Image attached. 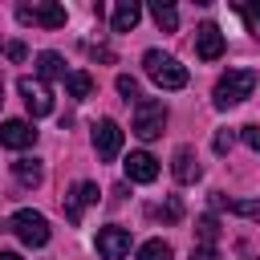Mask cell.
Wrapping results in <instances>:
<instances>
[{
    "mask_svg": "<svg viewBox=\"0 0 260 260\" xmlns=\"http://www.w3.org/2000/svg\"><path fill=\"white\" fill-rule=\"evenodd\" d=\"M142 69H146V77H150L158 89H183V85H187V69H183L175 57H167L162 49H146V53H142Z\"/></svg>",
    "mask_w": 260,
    "mask_h": 260,
    "instance_id": "6da1fadb",
    "label": "cell"
},
{
    "mask_svg": "<svg viewBox=\"0 0 260 260\" xmlns=\"http://www.w3.org/2000/svg\"><path fill=\"white\" fill-rule=\"evenodd\" d=\"M252 89H256V73H252V69H228V73L215 81L211 102H215L219 110H232V106H240Z\"/></svg>",
    "mask_w": 260,
    "mask_h": 260,
    "instance_id": "7a4b0ae2",
    "label": "cell"
},
{
    "mask_svg": "<svg viewBox=\"0 0 260 260\" xmlns=\"http://www.w3.org/2000/svg\"><path fill=\"white\" fill-rule=\"evenodd\" d=\"M4 228H8L20 244H28V248H45V244H49V219H45L41 211H32V207H20Z\"/></svg>",
    "mask_w": 260,
    "mask_h": 260,
    "instance_id": "3957f363",
    "label": "cell"
},
{
    "mask_svg": "<svg viewBox=\"0 0 260 260\" xmlns=\"http://www.w3.org/2000/svg\"><path fill=\"white\" fill-rule=\"evenodd\" d=\"M162 126H167V106L154 102V98H138V106H134V134L142 142H150V138L162 134Z\"/></svg>",
    "mask_w": 260,
    "mask_h": 260,
    "instance_id": "277c9868",
    "label": "cell"
},
{
    "mask_svg": "<svg viewBox=\"0 0 260 260\" xmlns=\"http://www.w3.org/2000/svg\"><path fill=\"white\" fill-rule=\"evenodd\" d=\"M16 20L20 24H37V28H61L69 20V12L53 0H41V4H20L16 8Z\"/></svg>",
    "mask_w": 260,
    "mask_h": 260,
    "instance_id": "5b68a950",
    "label": "cell"
},
{
    "mask_svg": "<svg viewBox=\"0 0 260 260\" xmlns=\"http://www.w3.org/2000/svg\"><path fill=\"white\" fill-rule=\"evenodd\" d=\"M16 89H20V98H24V106H28V114H32V118L53 114V93H49V85H45L41 77H20V81H16Z\"/></svg>",
    "mask_w": 260,
    "mask_h": 260,
    "instance_id": "8992f818",
    "label": "cell"
},
{
    "mask_svg": "<svg viewBox=\"0 0 260 260\" xmlns=\"http://www.w3.org/2000/svg\"><path fill=\"white\" fill-rule=\"evenodd\" d=\"M93 150H98L102 162H114L118 158V150H122V126L114 118H102L93 126Z\"/></svg>",
    "mask_w": 260,
    "mask_h": 260,
    "instance_id": "52a82bcc",
    "label": "cell"
},
{
    "mask_svg": "<svg viewBox=\"0 0 260 260\" xmlns=\"http://www.w3.org/2000/svg\"><path fill=\"white\" fill-rule=\"evenodd\" d=\"M126 252H130V232L126 228L110 223V228L98 232V256L102 260H126Z\"/></svg>",
    "mask_w": 260,
    "mask_h": 260,
    "instance_id": "ba28073f",
    "label": "cell"
},
{
    "mask_svg": "<svg viewBox=\"0 0 260 260\" xmlns=\"http://www.w3.org/2000/svg\"><path fill=\"white\" fill-rule=\"evenodd\" d=\"M122 171H126L130 183H154L158 179V158L150 150H130L126 162H122Z\"/></svg>",
    "mask_w": 260,
    "mask_h": 260,
    "instance_id": "9c48e42d",
    "label": "cell"
},
{
    "mask_svg": "<svg viewBox=\"0 0 260 260\" xmlns=\"http://www.w3.org/2000/svg\"><path fill=\"white\" fill-rule=\"evenodd\" d=\"M223 49H228V45H223L219 24H211V20H207V24H199V28H195V53H199L203 61H219V57H223Z\"/></svg>",
    "mask_w": 260,
    "mask_h": 260,
    "instance_id": "30bf717a",
    "label": "cell"
},
{
    "mask_svg": "<svg viewBox=\"0 0 260 260\" xmlns=\"http://www.w3.org/2000/svg\"><path fill=\"white\" fill-rule=\"evenodd\" d=\"M32 142H37V130H32L28 122L12 118V122L0 126V146H8V150H28Z\"/></svg>",
    "mask_w": 260,
    "mask_h": 260,
    "instance_id": "8fae6325",
    "label": "cell"
},
{
    "mask_svg": "<svg viewBox=\"0 0 260 260\" xmlns=\"http://www.w3.org/2000/svg\"><path fill=\"white\" fill-rule=\"evenodd\" d=\"M89 203H98V183H77V187L65 195V215H69V223H81V211H85Z\"/></svg>",
    "mask_w": 260,
    "mask_h": 260,
    "instance_id": "7c38bea8",
    "label": "cell"
},
{
    "mask_svg": "<svg viewBox=\"0 0 260 260\" xmlns=\"http://www.w3.org/2000/svg\"><path fill=\"white\" fill-rule=\"evenodd\" d=\"M171 175H175L179 183H195V179L203 175V167H199V158H195L191 146H179V150H175V158H171Z\"/></svg>",
    "mask_w": 260,
    "mask_h": 260,
    "instance_id": "4fadbf2b",
    "label": "cell"
},
{
    "mask_svg": "<svg viewBox=\"0 0 260 260\" xmlns=\"http://www.w3.org/2000/svg\"><path fill=\"white\" fill-rule=\"evenodd\" d=\"M211 207H228L232 215H244V219H256L260 223V199H228L223 191L211 195Z\"/></svg>",
    "mask_w": 260,
    "mask_h": 260,
    "instance_id": "5bb4252c",
    "label": "cell"
},
{
    "mask_svg": "<svg viewBox=\"0 0 260 260\" xmlns=\"http://www.w3.org/2000/svg\"><path fill=\"white\" fill-rule=\"evenodd\" d=\"M138 20H142V8H138L134 0H118V4H114V16H110L114 32H134Z\"/></svg>",
    "mask_w": 260,
    "mask_h": 260,
    "instance_id": "9a60e30c",
    "label": "cell"
},
{
    "mask_svg": "<svg viewBox=\"0 0 260 260\" xmlns=\"http://www.w3.org/2000/svg\"><path fill=\"white\" fill-rule=\"evenodd\" d=\"M37 77H41V81H45V77H65V57L53 53V49L37 53Z\"/></svg>",
    "mask_w": 260,
    "mask_h": 260,
    "instance_id": "2e32d148",
    "label": "cell"
},
{
    "mask_svg": "<svg viewBox=\"0 0 260 260\" xmlns=\"http://www.w3.org/2000/svg\"><path fill=\"white\" fill-rule=\"evenodd\" d=\"M12 175H16L24 187H41V179H45V167H41L37 158H16V162H12Z\"/></svg>",
    "mask_w": 260,
    "mask_h": 260,
    "instance_id": "e0dca14e",
    "label": "cell"
},
{
    "mask_svg": "<svg viewBox=\"0 0 260 260\" xmlns=\"http://www.w3.org/2000/svg\"><path fill=\"white\" fill-rule=\"evenodd\" d=\"M215 240H219V219L215 215H199L195 219V244L199 248H215Z\"/></svg>",
    "mask_w": 260,
    "mask_h": 260,
    "instance_id": "ac0fdd59",
    "label": "cell"
},
{
    "mask_svg": "<svg viewBox=\"0 0 260 260\" xmlns=\"http://www.w3.org/2000/svg\"><path fill=\"white\" fill-rule=\"evenodd\" d=\"M150 16H154V24H158L162 32H175V28H179V8H175V4L154 0V4H150Z\"/></svg>",
    "mask_w": 260,
    "mask_h": 260,
    "instance_id": "d6986e66",
    "label": "cell"
},
{
    "mask_svg": "<svg viewBox=\"0 0 260 260\" xmlns=\"http://www.w3.org/2000/svg\"><path fill=\"white\" fill-rule=\"evenodd\" d=\"M65 89H69L73 98H89V93H93V77L81 73V69H77V73H65Z\"/></svg>",
    "mask_w": 260,
    "mask_h": 260,
    "instance_id": "ffe728a7",
    "label": "cell"
},
{
    "mask_svg": "<svg viewBox=\"0 0 260 260\" xmlns=\"http://www.w3.org/2000/svg\"><path fill=\"white\" fill-rule=\"evenodd\" d=\"M150 215H154V219H162V223H179V219H183V203H179V199L171 195L167 203H158V207H150Z\"/></svg>",
    "mask_w": 260,
    "mask_h": 260,
    "instance_id": "44dd1931",
    "label": "cell"
},
{
    "mask_svg": "<svg viewBox=\"0 0 260 260\" xmlns=\"http://www.w3.org/2000/svg\"><path fill=\"white\" fill-rule=\"evenodd\" d=\"M175 252H171V244L167 240H146L142 248H138V260H171Z\"/></svg>",
    "mask_w": 260,
    "mask_h": 260,
    "instance_id": "7402d4cb",
    "label": "cell"
},
{
    "mask_svg": "<svg viewBox=\"0 0 260 260\" xmlns=\"http://www.w3.org/2000/svg\"><path fill=\"white\" fill-rule=\"evenodd\" d=\"M236 12L248 20V28H252V32H260V4H236Z\"/></svg>",
    "mask_w": 260,
    "mask_h": 260,
    "instance_id": "603a6c76",
    "label": "cell"
},
{
    "mask_svg": "<svg viewBox=\"0 0 260 260\" xmlns=\"http://www.w3.org/2000/svg\"><path fill=\"white\" fill-rule=\"evenodd\" d=\"M114 85H118V93H122L126 102H130V98H138V81H134L130 73H118V81H114Z\"/></svg>",
    "mask_w": 260,
    "mask_h": 260,
    "instance_id": "cb8c5ba5",
    "label": "cell"
},
{
    "mask_svg": "<svg viewBox=\"0 0 260 260\" xmlns=\"http://www.w3.org/2000/svg\"><path fill=\"white\" fill-rule=\"evenodd\" d=\"M232 142H236V130H219L211 146H215V154H228V150H232Z\"/></svg>",
    "mask_w": 260,
    "mask_h": 260,
    "instance_id": "d4e9b609",
    "label": "cell"
},
{
    "mask_svg": "<svg viewBox=\"0 0 260 260\" xmlns=\"http://www.w3.org/2000/svg\"><path fill=\"white\" fill-rule=\"evenodd\" d=\"M240 138H244L252 150H260V126H240Z\"/></svg>",
    "mask_w": 260,
    "mask_h": 260,
    "instance_id": "484cf974",
    "label": "cell"
},
{
    "mask_svg": "<svg viewBox=\"0 0 260 260\" xmlns=\"http://www.w3.org/2000/svg\"><path fill=\"white\" fill-rule=\"evenodd\" d=\"M191 260H219V252H215V248H199V244H195V248H191Z\"/></svg>",
    "mask_w": 260,
    "mask_h": 260,
    "instance_id": "4316f807",
    "label": "cell"
},
{
    "mask_svg": "<svg viewBox=\"0 0 260 260\" xmlns=\"http://www.w3.org/2000/svg\"><path fill=\"white\" fill-rule=\"evenodd\" d=\"M4 53H8V57H12V61H24V57H28V49H24V45H20V41H12V45H8V49H4Z\"/></svg>",
    "mask_w": 260,
    "mask_h": 260,
    "instance_id": "83f0119b",
    "label": "cell"
},
{
    "mask_svg": "<svg viewBox=\"0 0 260 260\" xmlns=\"http://www.w3.org/2000/svg\"><path fill=\"white\" fill-rule=\"evenodd\" d=\"M85 53H89V57H98V61H114V53H110V49H102V45H85Z\"/></svg>",
    "mask_w": 260,
    "mask_h": 260,
    "instance_id": "f1b7e54d",
    "label": "cell"
},
{
    "mask_svg": "<svg viewBox=\"0 0 260 260\" xmlns=\"http://www.w3.org/2000/svg\"><path fill=\"white\" fill-rule=\"evenodd\" d=\"M0 260H20V256L16 252H0Z\"/></svg>",
    "mask_w": 260,
    "mask_h": 260,
    "instance_id": "f546056e",
    "label": "cell"
},
{
    "mask_svg": "<svg viewBox=\"0 0 260 260\" xmlns=\"http://www.w3.org/2000/svg\"><path fill=\"white\" fill-rule=\"evenodd\" d=\"M0 93H4V89H0Z\"/></svg>",
    "mask_w": 260,
    "mask_h": 260,
    "instance_id": "4dcf8cb0",
    "label": "cell"
}]
</instances>
